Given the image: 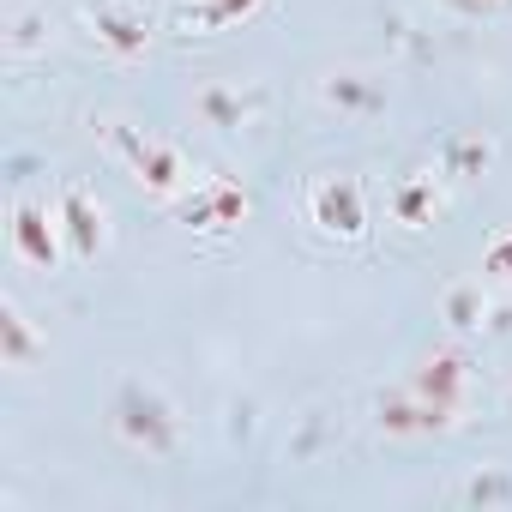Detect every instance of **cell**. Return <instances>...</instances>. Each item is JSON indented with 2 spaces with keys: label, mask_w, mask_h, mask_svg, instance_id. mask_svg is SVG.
<instances>
[{
  "label": "cell",
  "mask_w": 512,
  "mask_h": 512,
  "mask_svg": "<svg viewBox=\"0 0 512 512\" xmlns=\"http://www.w3.org/2000/svg\"><path fill=\"white\" fill-rule=\"evenodd\" d=\"M314 223L332 235H362V199L350 181H320L314 187Z\"/></svg>",
  "instance_id": "6da1fadb"
}]
</instances>
